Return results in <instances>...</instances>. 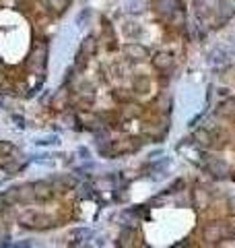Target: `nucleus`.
<instances>
[{"label": "nucleus", "mask_w": 235, "mask_h": 248, "mask_svg": "<svg viewBox=\"0 0 235 248\" xmlns=\"http://www.w3.org/2000/svg\"><path fill=\"white\" fill-rule=\"evenodd\" d=\"M21 226L27 228V230H48L54 226V219L44 213H37V211H27L25 215L21 217Z\"/></svg>", "instance_id": "f257e3e1"}, {"label": "nucleus", "mask_w": 235, "mask_h": 248, "mask_svg": "<svg viewBox=\"0 0 235 248\" xmlns=\"http://www.w3.org/2000/svg\"><path fill=\"white\" fill-rule=\"evenodd\" d=\"M45 56H48V46L45 44H39L33 48V52H31L29 56V64L35 66V68H42L45 64Z\"/></svg>", "instance_id": "f03ea898"}, {"label": "nucleus", "mask_w": 235, "mask_h": 248, "mask_svg": "<svg viewBox=\"0 0 235 248\" xmlns=\"http://www.w3.org/2000/svg\"><path fill=\"white\" fill-rule=\"evenodd\" d=\"M33 188H35V201H50L54 197V186L45 180L35 182Z\"/></svg>", "instance_id": "7ed1b4c3"}, {"label": "nucleus", "mask_w": 235, "mask_h": 248, "mask_svg": "<svg viewBox=\"0 0 235 248\" xmlns=\"http://www.w3.org/2000/svg\"><path fill=\"white\" fill-rule=\"evenodd\" d=\"M17 201L19 203H33L35 201V188L33 184H21L17 186Z\"/></svg>", "instance_id": "20e7f679"}, {"label": "nucleus", "mask_w": 235, "mask_h": 248, "mask_svg": "<svg viewBox=\"0 0 235 248\" xmlns=\"http://www.w3.org/2000/svg\"><path fill=\"white\" fill-rule=\"evenodd\" d=\"M126 54H128V58H132V60L147 58V50L143 48V46H138V44H128L126 46Z\"/></svg>", "instance_id": "39448f33"}, {"label": "nucleus", "mask_w": 235, "mask_h": 248, "mask_svg": "<svg viewBox=\"0 0 235 248\" xmlns=\"http://www.w3.org/2000/svg\"><path fill=\"white\" fill-rule=\"evenodd\" d=\"M48 9L56 15H62L68 9V0H48Z\"/></svg>", "instance_id": "423d86ee"}, {"label": "nucleus", "mask_w": 235, "mask_h": 248, "mask_svg": "<svg viewBox=\"0 0 235 248\" xmlns=\"http://www.w3.org/2000/svg\"><path fill=\"white\" fill-rule=\"evenodd\" d=\"M91 54H95V40L87 37V40H83V44H81V56H91Z\"/></svg>", "instance_id": "0eeeda50"}, {"label": "nucleus", "mask_w": 235, "mask_h": 248, "mask_svg": "<svg viewBox=\"0 0 235 248\" xmlns=\"http://www.w3.org/2000/svg\"><path fill=\"white\" fill-rule=\"evenodd\" d=\"M0 199H2L6 205H15V203H19V201H17V186H11L9 190L0 195Z\"/></svg>", "instance_id": "6e6552de"}, {"label": "nucleus", "mask_w": 235, "mask_h": 248, "mask_svg": "<svg viewBox=\"0 0 235 248\" xmlns=\"http://www.w3.org/2000/svg\"><path fill=\"white\" fill-rule=\"evenodd\" d=\"M153 62L157 68H167V66H171V56H167V54H157Z\"/></svg>", "instance_id": "1a4fd4ad"}, {"label": "nucleus", "mask_w": 235, "mask_h": 248, "mask_svg": "<svg viewBox=\"0 0 235 248\" xmlns=\"http://www.w3.org/2000/svg\"><path fill=\"white\" fill-rule=\"evenodd\" d=\"M21 168H23V164H19V161H6V164H2V170L6 174H15V172H19Z\"/></svg>", "instance_id": "9d476101"}, {"label": "nucleus", "mask_w": 235, "mask_h": 248, "mask_svg": "<svg viewBox=\"0 0 235 248\" xmlns=\"http://www.w3.org/2000/svg\"><path fill=\"white\" fill-rule=\"evenodd\" d=\"M13 143H9V141H0V157H6L9 153H13Z\"/></svg>", "instance_id": "9b49d317"}, {"label": "nucleus", "mask_w": 235, "mask_h": 248, "mask_svg": "<svg viewBox=\"0 0 235 248\" xmlns=\"http://www.w3.org/2000/svg\"><path fill=\"white\" fill-rule=\"evenodd\" d=\"M35 143H37V145H56V143H58V137H56V135H50V137H42V139H37Z\"/></svg>", "instance_id": "f8f14e48"}, {"label": "nucleus", "mask_w": 235, "mask_h": 248, "mask_svg": "<svg viewBox=\"0 0 235 248\" xmlns=\"http://www.w3.org/2000/svg\"><path fill=\"white\" fill-rule=\"evenodd\" d=\"M196 139H200V143H208V135L202 133V130H198V133H196Z\"/></svg>", "instance_id": "ddd939ff"}, {"label": "nucleus", "mask_w": 235, "mask_h": 248, "mask_svg": "<svg viewBox=\"0 0 235 248\" xmlns=\"http://www.w3.org/2000/svg\"><path fill=\"white\" fill-rule=\"evenodd\" d=\"M4 83V75H2V66H0V85Z\"/></svg>", "instance_id": "4468645a"}]
</instances>
